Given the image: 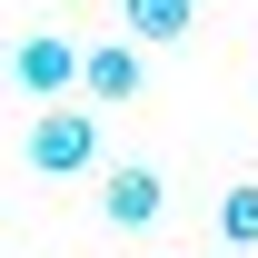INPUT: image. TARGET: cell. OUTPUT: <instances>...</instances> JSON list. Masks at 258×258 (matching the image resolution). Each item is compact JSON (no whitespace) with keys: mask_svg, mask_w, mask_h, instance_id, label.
I'll use <instances>...</instances> for the list:
<instances>
[{"mask_svg":"<svg viewBox=\"0 0 258 258\" xmlns=\"http://www.w3.org/2000/svg\"><path fill=\"white\" fill-rule=\"evenodd\" d=\"M219 238L228 248H258V179H238V189L219 199Z\"/></svg>","mask_w":258,"mask_h":258,"instance_id":"8992f818","label":"cell"},{"mask_svg":"<svg viewBox=\"0 0 258 258\" xmlns=\"http://www.w3.org/2000/svg\"><path fill=\"white\" fill-rule=\"evenodd\" d=\"M0 80H20V90H30L40 109H60V99L80 90V50H70L60 30H40V40H20V50L0 60Z\"/></svg>","mask_w":258,"mask_h":258,"instance_id":"7a4b0ae2","label":"cell"},{"mask_svg":"<svg viewBox=\"0 0 258 258\" xmlns=\"http://www.w3.org/2000/svg\"><path fill=\"white\" fill-rule=\"evenodd\" d=\"M0 60H10V40H0Z\"/></svg>","mask_w":258,"mask_h":258,"instance_id":"52a82bcc","label":"cell"},{"mask_svg":"<svg viewBox=\"0 0 258 258\" xmlns=\"http://www.w3.org/2000/svg\"><path fill=\"white\" fill-rule=\"evenodd\" d=\"M199 0H129V50H169V40H189Z\"/></svg>","mask_w":258,"mask_h":258,"instance_id":"5b68a950","label":"cell"},{"mask_svg":"<svg viewBox=\"0 0 258 258\" xmlns=\"http://www.w3.org/2000/svg\"><path fill=\"white\" fill-rule=\"evenodd\" d=\"M99 209H109V228H149L169 209V189H159V169L119 159V169H99Z\"/></svg>","mask_w":258,"mask_h":258,"instance_id":"3957f363","label":"cell"},{"mask_svg":"<svg viewBox=\"0 0 258 258\" xmlns=\"http://www.w3.org/2000/svg\"><path fill=\"white\" fill-rule=\"evenodd\" d=\"M139 50L129 40H99V50H80V99H99V109H119V99H139Z\"/></svg>","mask_w":258,"mask_h":258,"instance_id":"277c9868","label":"cell"},{"mask_svg":"<svg viewBox=\"0 0 258 258\" xmlns=\"http://www.w3.org/2000/svg\"><path fill=\"white\" fill-rule=\"evenodd\" d=\"M20 149H30L40 179H80V169H99V119L80 109V99H60V109H40V119H30Z\"/></svg>","mask_w":258,"mask_h":258,"instance_id":"6da1fadb","label":"cell"}]
</instances>
